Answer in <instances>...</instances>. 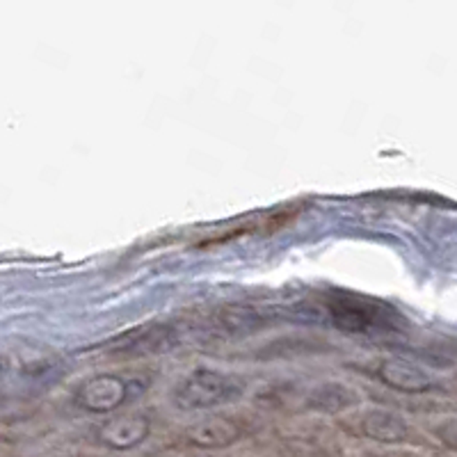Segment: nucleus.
I'll use <instances>...</instances> for the list:
<instances>
[{
  "label": "nucleus",
  "mask_w": 457,
  "mask_h": 457,
  "mask_svg": "<svg viewBox=\"0 0 457 457\" xmlns=\"http://www.w3.org/2000/svg\"><path fill=\"white\" fill-rule=\"evenodd\" d=\"M328 312L334 325L348 334L394 332L395 320H398L394 309L378 300L354 295V293H334L328 300Z\"/></svg>",
  "instance_id": "nucleus-1"
},
{
  "label": "nucleus",
  "mask_w": 457,
  "mask_h": 457,
  "mask_svg": "<svg viewBox=\"0 0 457 457\" xmlns=\"http://www.w3.org/2000/svg\"><path fill=\"white\" fill-rule=\"evenodd\" d=\"M243 382L234 375H222L215 370H195L187 375L174 391V403L181 410H208L224 405L243 391Z\"/></svg>",
  "instance_id": "nucleus-2"
},
{
  "label": "nucleus",
  "mask_w": 457,
  "mask_h": 457,
  "mask_svg": "<svg viewBox=\"0 0 457 457\" xmlns=\"http://www.w3.org/2000/svg\"><path fill=\"white\" fill-rule=\"evenodd\" d=\"M129 395L130 382L121 379L120 375H96L80 386L76 394V403L94 414H105V411L120 407Z\"/></svg>",
  "instance_id": "nucleus-3"
},
{
  "label": "nucleus",
  "mask_w": 457,
  "mask_h": 457,
  "mask_svg": "<svg viewBox=\"0 0 457 457\" xmlns=\"http://www.w3.org/2000/svg\"><path fill=\"white\" fill-rule=\"evenodd\" d=\"M151 423L146 416H124L117 421H108L96 430V439L112 451H129L149 436Z\"/></svg>",
  "instance_id": "nucleus-4"
},
{
  "label": "nucleus",
  "mask_w": 457,
  "mask_h": 457,
  "mask_svg": "<svg viewBox=\"0 0 457 457\" xmlns=\"http://www.w3.org/2000/svg\"><path fill=\"white\" fill-rule=\"evenodd\" d=\"M245 435L243 426L234 419H224V416H215V419H206V421L197 423L187 430V442L197 448H224L231 446Z\"/></svg>",
  "instance_id": "nucleus-5"
},
{
  "label": "nucleus",
  "mask_w": 457,
  "mask_h": 457,
  "mask_svg": "<svg viewBox=\"0 0 457 457\" xmlns=\"http://www.w3.org/2000/svg\"><path fill=\"white\" fill-rule=\"evenodd\" d=\"M378 375L385 385L398 391H407V394H421L435 385V379L428 370L411 364V361H405V359H389L379 366Z\"/></svg>",
  "instance_id": "nucleus-6"
},
{
  "label": "nucleus",
  "mask_w": 457,
  "mask_h": 457,
  "mask_svg": "<svg viewBox=\"0 0 457 457\" xmlns=\"http://www.w3.org/2000/svg\"><path fill=\"white\" fill-rule=\"evenodd\" d=\"M361 430H364L366 436L375 439V442H385V444L405 442L407 436H410V428H407V423L403 421L400 416L391 414V411H385V410L369 411V414L361 419Z\"/></svg>",
  "instance_id": "nucleus-7"
},
{
  "label": "nucleus",
  "mask_w": 457,
  "mask_h": 457,
  "mask_svg": "<svg viewBox=\"0 0 457 457\" xmlns=\"http://www.w3.org/2000/svg\"><path fill=\"white\" fill-rule=\"evenodd\" d=\"M171 345H174V332L165 328H154L136 334L129 343L117 348V354H121V357H145V354L171 350Z\"/></svg>",
  "instance_id": "nucleus-8"
},
{
  "label": "nucleus",
  "mask_w": 457,
  "mask_h": 457,
  "mask_svg": "<svg viewBox=\"0 0 457 457\" xmlns=\"http://www.w3.org/2000/svg\"><path fill=\"white\" fill-rule=\"evenodd\" d=\"M354 403H357V395L343 385H322L309 398V407L322 411H341L345 407H353Z\"/></svg>",
  "instance_id": "nucleus-9"
},
{
  "label": "nucleus",
  "mask_w": 457,
  "mask_h": 457,
  "mask_svg": "<svg viewBox=\"0 0 457 457\" xmlns=\"http://www.w3.org/2000/svg\"><path fill=\"white\" fill-rule=\"evenodd\" d=\"M435 435L444 446L457 453V419H448V421H444L442 426H436Z\"/></svg>",
  "instance_id": "nucleus-10"
},
{
  "label": "nucleus",
  "mask_w": 457,
  "mask_h": 457,
  "mask_svg": "<svg viewBox=\"0 0 457 457\" xmlns=\"http://www.w3.org/2000/svg\"><path fill=\"white\" fill-rule=\"evenodd\" d=\"M67 457H89V455H67Z\"/></svg>",
  "instance_id": "nucleus-11"
},
{
  "label": "nucleus",
  "mask_w": 457,
  "mask_h": 457,
  "mask_svg": "<svg viewBox=\"0 0 457 457\" xmlns=\"http://www.w3.org/2000/svg\"><path fill=\"white\" fill-rule=\"evenodd\" d=\"M193 457H206V455H193Z\"/></svg>",
  "instance_id": "nucleus-12"
}]
</instances>
